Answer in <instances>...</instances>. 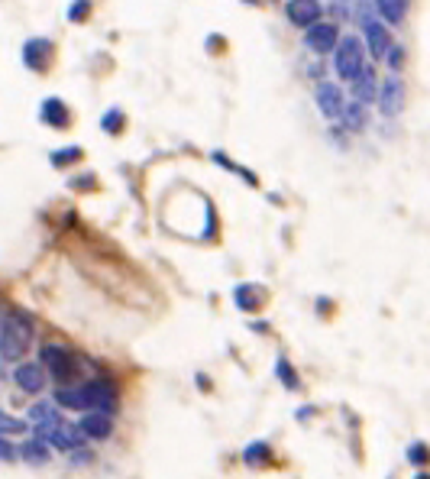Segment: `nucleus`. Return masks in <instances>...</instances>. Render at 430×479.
I'll return each mask as SVG.
<instances>
[{
	"label": "nucleus",
	"instance_id": "1",
	"mask_svg": "<svg viewBox=\"0 0 430 479\" xmlns=\"http://www.w3.org/2000/svg\"><path fill=\"white\" fill-rule=\"evenodd\" d=\"M56 405L75 411H104V415H117L120 411V398L117 388L107 379H91L81 386H62L56 392Z\"/></svg>",
	"mask_w": 430,
	"mask_h": 479
},
{
	"label": "nucleus",
	"instance_id": "2",
	"mask_svg": "<svg viewBox=\"0 0 430 479\" xmlns=\"http://www.w3.org/2000/svg\"><path fill=\"white\" fill-rule=\"evenodd\" d=\"M353 20H356V26H360L362 46H366L369 58H372V62H382V58H385V52L395 46V39H392V26H388V23L375 14L372 0H356Z\"/></svg>",
	"mask_w": 430,
	"mask_h": 479
},
{
	"label": "nucleus",
	"instance_id": "3",
	"mask_svg": "<svg viewBox=\"0 0 430 479\" xmlns=\"http://www.w3.org/2000/svg\"><path fill=\"white\" fill-rule=\"evenodd\" d=\"M366 68H369V56H366V46H362V36H356V33L340 36L337 49H333V71H337L340 81L350 85Z\"/></svg>",
	"mask_w": 430,
	"mask_h": 479
},
{
	"label": "nucleus",
	"instance_id": "4",
	"mask_svg": "<svg viewBox=\"0 0 430 479\" xmlns=\"http://www.w3.org/2000/svg\"><path fill=\"white\" fill-rule=\"evenodd\" d=\"M29 340H33V324L26 317H0V356L7 363H20V356H26Z\"/></svg>",
	"mask_w": 430,
	"mask_h": 479
},
{
	"label": "nucleus",
	"instance_id": "5",
	"mask_svg": "<svg viewBox=\"0 0 430 479\" xmlns=\"http://www.w3.org/2000/svg\"><path fill=\"white\" fill-rule=\"evenodd\" d=\"M39 359H43L46 376H52V379L62 382V386L75 382V379H78V373H81V366H78V356L68 350V346L46 344L43 350H39Z\"/></svg>",
	"mask_w": 430,
	"mask_h": 479
},
{
	"label": "nucleus",
	"instance_id": "6",
	"mask_svg": "<svg viewBox=\"0 0 430 479\" xmlns=\"http://www.w3.org/2000/svg\"><path fill=\"white\" fill-rule=\"evenodd\" d=\"M301 33H304V46H308L314 56H333L343 29L333 20H318V23H310L308 29H301Z\"/></svg>",
	"mask_w": 430,
	"mask_h": 479
},
{
	"label": "nucleus",
	"instance_id": "7",
	"mask_svg": "<svg viewBox=\"0 0 430 479\" xmlns=\"http://www.w3.org/2000/svg\"><path fill=\"white\" fill-rule=\"evenodd\" d=\"M404 98H408V91H404V81L398 75H388L379 81V94H375V107H379V113L385 120H395L398 113L404 110Z\"/></svg>",
	"mask_w": 430,
	"mask_h": 479
},
{
	"label": "nucleus",
	"instance_id": "8",
	"mask_svg": "<svg viewBox=\"0 0 430 479\" xmlns=\"http://www.w3.org/2000/svg\"><path fill=\"white\" fill-rule=\"evenodd\" d=\"M314 101H318V110L324 113V120L340 123L343 107H346V91L340 81H318L314 85Z\"/></svg>",
	"mask_w": 430,
	"mask_h": 479
},
{
	"label": "nucleus",
	"instance_id": "9",
	"mask_svg": "<svg viewBox=\"0 0 430 479\" xmlns=\"http://www.w3.org/2000/svg\"><path fill=\"white\" fill-rule=\"evenodd\" d=\"M285 16L291 26L308 29L310 23L324 20V4L320 0H285Z\"/></svg>",
	"mask_w": 430,
	"mask_h": 479
},
{
	"label": "nucleus",
	"instance_id": "10",
	"mask_svg": "<svg viewBox=\"0 0 430 479\" xmlns=\"http://www.w3.org/2000/svg\"><path fill=\"white\" fill-rule=\"evenodd\" d=\"M14 382H16V388H20V392L39 395L46 388V369H43V363H16Z\"/></svg>",
	"mask_w": 430,
	"mask_h": 479
},
{
	"label": "nucleus",
	"instance_id": "11",
	"mask_svg": "<svg viewBox=\"0 0 430 479\" xmlns=\"http://www.w3.org/2000/svg\"><path fill=\"white\" fill-rule=\"evenodd\" d=\"M20 56H23V65H26L29 71H46L49 68V58H52V46H49V39H43V36H33V39L23 43Z\"/></svg>",
	"mask_w": 430,
	"mask_h": 479
},
{
	"label": "nucleus",
	"instance_id": "12",
	"mask_svg": "<svg viewBox=\"0 0 430 479\" xmlns=\"http://www.w3.org/2000/svg\"><path fill=\"white\" fill-rule=\"evenodd\" d=\"M81 434L88 441H107L113 434V415H104V411H85V418L78 421Z\"/></svg>",
	"mask_w": 430,
	"mask_h": 479
},
{
	"label": "nucleus",
	"instance_id": "13",
	"mask_svg": "<svg viewBox=\"0 0 430 479\" xmlns=\"http://www.w3.org/2000/svg\"><path fill=\"white\" fill-rule=\"evenodd\" d=\"M350 98L353 101H360V104H375V94H379V78H375V68L372 65H369L366 71H362L360 78H356V81H350Z\"/></svg>",
	"mask_w": 430,
	"mask_h": 479
},
{
	"label": "nucleus",
	"instance_id": "14",
	"mask_svg": "<svg viewBox=\"0 0 430 479\" xmlns=\"http://www.w3.org/2000/svg\"><path fill=\"white\" fill-rule=\"evenodd\" d=\"M62 421V415H58L56 402H36L33 408H29V424H33V434L43 437L49 428H56V424Z\"/></svg>",
	"mask_w": 430,
	"mask_h": 479
},
{
	"label": "nucleus",
	"instance_id": "15",
	"mask_svg": "<svg viewBox=\"0 0 430 479\" xmlns=\"http://www.w3.org/2000/svg\"><path fill=\"white\" fill-rule=\"evenodd\" d=\"M39 110H43V123H49V127H56V130H65L71 123V110L65 107V101H58V98H46Z\"/></svg>",
	"mask_w": 430,
	"mask_h": 479
},
{
	"label": "nucleus",
	"instance_id": "16",
	"mask_svg": "<svg viewBox=\"0 0 430 479\" xmlns=\"http://www.w3.org/2000/svg\"><path fill=\"white\" fill-rule=\"evenodd\" d=\"M340 123H343L350 133H362L369 123V110L366 104H360V101L353 98H346V107H343V117H340Z\"/></svg>",
	"mask_w": 430,
	"mask_h": 479
},
{
	"label": "nucleus",
	"instance_id": "17",
	"mask_svg": "<svg viewBox=\"0 0 430 479\" xmlns=\"http://www.w3.org/2000/svg\"><path fill=\"white\" fill-rule=\"evenodd\" d=\"M372 7L388 26H402L408 16V0H372Z\"/></svg>",
	"mask_w": 430,
	"mask_h": 479
},
{
	"label": "nucleus",
	"instance_id": "18",
	"mask_svg": "<svg viewBox=\"0 0 430 479\" xmlns=\"http://www.w3.org/2000/svg\"><path fill=\"white\" fill-rule=\"evenodd\" d=\"M16 457H23L26 463H46V460L52 457V447L46 444L43 437H29V441H23V444H20Z\"/></svg>",
	"mask_w": 430,
	"mask_h": 479
},
{
	"label": "nucleus",
	"instance_id": "19",
	"mask_svg": "<svg viewBox=\"0 0 430 479\" xmlns=\"http://www.w3.org/2000/svg\"><path fill=\"white\" fill-rule=\"evenodd\" d=\"M16 434H29V421H20V418L0 411V437H16Z\"/></svg>",
	"mask_w": 430,
	"mask_h": 479
},
{
	"label": "nucleus",
	"instance_id": "20",
	"mask_svg": "<svg viewBox=\"0 0 430 479\" xmlns=\"http://www.w3.org/2000/svg\"><path fill=\"white\" fill-rule=\"evenodd\" d=\"M243 460H246L249 466H253V463H266V460H272V447H268L266 441H256V444H249L246 450H243Z\"/></svg>",
	"mask_w": 430,
	"mask_h": 479
},
{
	"label": "nucleus",
	"instance_id": "21",
	"mask_svg": "<svg viewBox=\"0 0 430 479\" xmlns=\"http://www.w3.org/2000/svg\"><path fill=\"white\" fill-rule=\"evenodd\" d=\"M276 376L285 382V388H298L301 386V379H298V373H295V366H291L285 356H278V363H276Z\"/></svg>",
	"mask_w": 430,
	"mask_h": 479
},
{
	"label": "nucleus",
	"instance_id": "22",
	"mask_svg": "<svg viewBox=\"0 0 430 479\" xmlns=\"http://www.w3.org/2000/svg\"><path fill=\"white\" fill-rule=\"evenodd\" d=\"M382 62H385L388 68H392V75H398V71L404 68V49L395 43V46H392V49L385 52V58H382Z\"/></svg>",
	"mask_w": 430,
	"mask_h": 479
},
{
	"label": "nucleus",
	"instance_id": "23",
	"mask_svg": "<svg viewBox=\"0 0 430 479\" xmlns=\"http://www.w3.org/2000/svg\"><path fill=\"white\" fill-rule=\"evenodd\" d=\"M100 130H104V133H120V130H123V113L120 110H107V117L100 120Z\"/></svg>",
	"mask_w": 430,
	"mask_h": 479
},
{
	"label": "nucleus",
	"instance_id": "24",
	"mask_svg": "<svg viewBox=\"0 0 430 479\" xmlns=\"http://www.w3.org/2000/svg\"><path fill=\"white\" fill-rule=\"evenodd\" d=\"M408 460H411L414 466L430 463V447H427V444H411V447H408Z\"/></svg>",
	"mask_w": 430,
	"mask_h": 479
},
{
	"label": "nucleus",
	"instance_id": "25",
	"mask_svg": "<svg viewBox=\"0 0 430 479\" xmlns=\"http://www.w3.org/2000/svg\"><path fill=\"white\" fill-rule=\"evenodd\" d=\"M78 159H81V149H78V146H68V149H58V153H52V165L78 163Z\"/></svg>",
	"mask_w": 430,
	"mask_h": 479
},
{
	"label": "nucleus",
	"instance_id": "26",
	"mask_svg": "<svg viewBox=\"0 0 430 479\" xmlns=\"http://www.w3.org/2000/svg\"><path fill=\"white\" fill-rule=\"evenodd\" d=\"M88 10H91V0H75V4H71L68 7V20H85L88 16Z\"/></svg>",
	"mask_w": 430,
	"mask_h": 479
},
{
	"label": "nucleus",
	"instance_id": "27",
	"mask_svg": "<svg viewBox=\"0 0 430 479\" xmlns=\"http://www.w3.org/2000/svg\"><path fill=\"white\" fill-rule=\"evenodd\" d=\"M0 460L4 463H14L16 460V447L10 444V437H0Z\"/></svg>",
	"mask_w": 430,
	"mask_h": 479
},
{
	"label": "nucleus",
	"instance_id": "28",
	"mask_svg": "<svg viewBox=\"0 0 430 479\" xmlns=\"http://www.w3.org/2000/svg\"><path fill=\"white\" fill-rule=\"evenodd\" d=\"M243 4H253V7H256V4H259V0H243Z\"/></svg>",
	"mask_w": 430,
	"mask_h": 479
},
{
	"label": "nucleus",
	"instance_id": "29",
	"mask_svg": "<svg viewBox=\"0 0 430 479\" xmlns=\"http://www.w3.org/2000/svg\"><path fill=\"white\" fill-rule=\"evenodd\" d=\"M414 479H430V476H427V473H421V476H414Z\"/></svg>",
	"mask_w": 430,
	"mask_h": 479
}]
</instances>
